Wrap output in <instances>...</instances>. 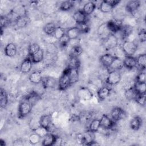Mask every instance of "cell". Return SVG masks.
I'll use <instances>...</instances> for the list:
<instances>
[{
    "label": "cell",
    "mask_w": 146,
    "mask_h": 146,
    "mask_svg": "<svg viewBox=\"0 0 146 146\" xmlns=\"http://www.w3.org/2000/svg\"><path fill=\"white\" fill-rule=\"evenodd\" d=\"M40 46L36 43H33L30 44L28 47V54L30 56H32L33 54L36 53L40 49Z\"/></svg>",
    "instance_id": "39"
},
{
    "label": "cell",
    "mask_w": 146,
    "mask_h": 146,
    "mask_svg": "<svg viewBox=\"0 0 146 146\" xmlns=\"http://www.w3.org/2000/svg\"><path fill=\"white\" fill-rule=\"evenodd\" d=\"M116 58L117 57H116L115 55L107 53L101 56L100 58V62L105 67L108 68L110 67Z\"/></svg>",
    "instance_id": "9"
},
{
    "label": "cell",
    "mask_w": 146,
    "mask_h": 146,
    "mask_svg": "<svg viewBox=\"0 0 146 146\" xmlns=\"http://www.w3.org/2000/svg\"><path fill=\"white\" fill-rule=\"evenodd\" d=\"M96 93L98 98L101 100H103L110 96L111 93V88L107 86H103L99 88L97 90Z\"/></svg>",
    "instance_id": "19"
},
{
    "label": "cell",
    "mask_w": 146,
    "mask_h": 146,
    "mask_svg": "<svg viewBox=\"0 0 146 146\" xmlns=\"http://www.w3.org/2000/svg\"><path fill=\"white\" fill-rule=\"evenodd\" d=\"M8 103V96L6 91L1 88L0 89V106L1 108H5Z\"/></svg>",
    "instance_id": "31"
},
{
    "label": "cell",
    "mask_w": 146,
    "mask_h": 146,
    "mask_svg": "<svg viewBox=\"0 0 146 146\" xmlns=\"http://www.w3.org/2000/svg\"><path fill=\"white\" fill-rule=\"evenodd\" d=\"M15 22L16 25L18 27L22 28L25 27L27 25L29 22V18L26 15L19 16L17 18Z\"/></svg>",
    "instance_id": "32"
},
{
    "label": "cell",
    "mask_w": 146,
    "mask_h": 146,
    "mask_svg": "<svg viewBox=\"0 0 146 146\" xmlns=\"http://www.w3.org/2000/svg\"><path fill=\"white\" fill-rule=\"evenodd\" d=\"M33 63H38L41 62L44 58V52L43 50L40 48L38 51L30 56Z\"/></svg>",
    "instance_id": "27"
},
{
    "label": "cell",
    "mask_w": 146,
    "mask_h": 146,
    "mask_svg": "<svg viewBox=\"0 0 146 146\" xmlns=\"http://www.w3.org/2000/svg\"><path fill=\"white\" fill-rule=\"evenodd\" d=\"M106 26L108 30L111 34H115L118 33L123 26L122 22L116 19H111L106 22Z\"/></svg>",
    "instance_id": "5"
},
{
    "label": "cell",
    "mask_w": 146,
    "mask_h": 146,
    "mask_svg": "<svg viewBox=\"0 0 146 146\" xmlns=\"http://www.w3.org/2000/svg\"><path fill=\"white\" fill-rule=\"evenodd\" d=\"M65 34H66V31L63 27H57L54 33L53 36L56 39L59 40Z\"/></svg>",
    "instance_id": "41"
},
{
    "label": "cell",
    "mask_w": 146,
    "mask_h": 146,
    "mask_svg": "<svg viewBox=\"0 0 146 146\" xmlns=\"http://www.w3.org/2000/svg\"><path fill=\"white\" fill-rule=\"evenodd\" d=\"M0 145H1V146H5V145H6V143H5V140H3L2 139H1L0 140Z\"/></svg>",
    "instance_id": "51"
},
{
    "label": "cell",
    "mask_w": 146,
    "mask_h": 146,
    "mask_svg": "<svg viewBox=\"0 0 146 146\" xmlns=\"http://www.w3.org/2000/svg\"><path fill=\"white\" fill-rule=\"evenodd\" d=\"M95 9H96L95 3L92 1H90L86 3L84 5L82 10L87 15H88L91 14L95 11Z\"/></svg>",
    "instance_id": "25"
},
{
    "label": "cell",
    "mask_w": 146,
    "mask_h": 146,
    "mask_svg": "<svg viewBox=\"0 0 146 146\" xmlns=\"http://www.w3.org/2000/svg\"><path fill=\"white\" fill-rule=\"evenodd\" d=\"M106 1L113 8H114L117 5H119V3L120 2V1H117V0H106Z\"/></svg>",
    "instance_id": "50"
},
{
    "label": "cell",
    "mask_w": 146,
    "mask_h": 146,
    "mask_svg": "<svg viewBox=\"0 0 146 146\" xmlns=\"http://www.w3.org/2000/svg\"><path fill=\"white\" fill-rule=\"evenodd\" d=\"M137 66H138L141 70H144L146 66V55L145 54H141L136 58Z\"/></svg>",
    "instance_id": "30"
},
{
    "label": "cell",
    "mask_w": 146,
    "mask_h": 146,
    "mask_svg": "<svg viewBox=\"0 0 146 146\" xmlns=\"http://www.w3.org/2000/svg\"><path fill=\"white\" fill-rule=\"evenodd\" d=\"M33 132L38 134L42 138H43L44 136H46L49 132L48 131L46 128H45L42 126H40V125L38 126V127H36V128L33 129Z\"/></svg>",
    "instance_id": "40"
},
{
    "label": "cell",
    "mask_w": 146,
    "mask_h": 146,
    "mask_svg": "<svg viewBox=\"0 0 146 146\" xmlns=\"http://www.w3.org/2000/svg\"><path fill=\"white\" fill-rule=\"evenodd\" d=\"M115 121H113L111 117H109L107 115H103L100 119V127L111 129L113 128L115 125Z\"/></svg>",
    "instance_id": "7"
},
{
    "label": "cell",
    "mask_w": 146,
    "mask_h": 146,
    "mask_svg": "<svg viewBox=\"0 0 146 146\" xmlns=\"http://www.w3.org/2000/svg\"><path fill=\"white\" fill-rule=\"evenodd\" d=\"M83 52L82 48L79 46V45H75L72 47V54L73 55L78 56V55H80Z\"/></svg>",
    "instance_id": "47"
},
{
    "label": "cell",
    "mask_w": 146,
    "mask_h": 146,
    "mask_svg": "<svg viewBox=\"0 0 146 146\" xmlns=\"http://www.w3.org/2000/svg\"><path fill=\"white\" fill-rule=\"evenodd\" d=\"M33 104L26 100L21 102L18 107V116L23 118L27 116L31 111Z\"/></svg>",
    "instance_id": "3"
},
{
    "label": "cell",
    "mask_w": 146,
    "mask_h": 146,
    "mask_svg": "<svg viewBox=\"0 0 146 146\" xmlns=\"http://www.w3.org/2000/svg\"><path fill=\"white\" fill-rule=\"evenodd\" d=\"M74 6V2L72 1H64L61 2L59 6V9L63 11H69Z\"/></svg>",
    "instance_id": "33"
},
{
    "label": "cell",
    "mask_w": 146,
    "mask_h": 146,
    "mask_svg": "<svg viewBox=\"0 0 146 146\" xmlns=\"http://www.w3.org/2000/svg\"><path fill=\"white\" fill-rule=\"evenodd\" d=\"M145 83L135 82L133 85V88L138 94L145 93Z\"/></svg>",
    "instance_id": "37"
},
{
    "label": "cell",
    "mask_w": 146,
    "mask_h": 146,
    "mask_svg": "<svg viewBox=\"0 0 146 146\" xmlns=\"http://www.w3.org/2000/svg\"><path fill=\"white\" fill-rule=\"evenodd\" d=\"M41 83L44 88H52L55 87L57 83V80L54 77L46 76L43 78Z\"/></svg>",
    "instance_id": "15"
},
{
    "label": "cell",
    "mask_w": 146,
    "mask_h": 146,
    "mask_svg": "<svg viewBox=\"0 0 146 146\" xmlns=\"http://www.w3.org/2000/svg\"><path fill=\"white\" fill-rule=\"evenodd\" d=\"M100 119H94L90 123L88 131H90V132H93V133L97 132L99 128H100Z\"/></svg>",
    "instance_id": "35"
},
{
    "label": "cell",
    "mask_w": 146,
    "mask_h": 146,
    "mask_svg": "<svg viewBox=\"0 0 146 146\" xmlns=\"http://www.w3.org/2000/svg\"><path fill=\"white\" fill-rule=\"evenodd\" d=\"M4 51L6 56L9 57H13L17 54V47L14 43H9L5 46Z\"/></svg>",
    "instance_id": "20"
},
{
    "label": "cell",
    "mask_w": 146,
    "mask_h": 146,
    "mask_svg": "<svg viewBox=\"0 0 146 146\" xmlns=\"http://www.w3.org/2000/svg\"><path fill=\"white\" fill-rule=\"evenodd\" d=\"M42 137L39 136L38 134L33 132L30 136H29V141L32 144H36L38 143L40 141Z\"/></svg>",
    "instance_id": "43"
},
{
    "label": "cell",
    "mask_w": 146,
    "mask_h": 146,
    "mask_svg": "<svg viewBox=\"0 0 146 146\" xmlns=\"http://www.w3.org/2000/svg\"><path fill=\"white\" fill-rule=\"evenodd\" d=\"M124 67H126L128 69L132 70L137 66L136 59L133 56L126 55L123 59Z\"/></svg>",
    "instance_id": "13"
},
{
    "label": "cell",
    "mask_w": 146,
    "mask_h": 146,
    "mask_svg": "<svg viewBox=\"0 0 146 146\" xmlns=\"http://www.w3.org/2000/svg\"><path fill=\"white\" fill-rule=\"evenodd\" d=\"M121 79V76L119 71L113 70L108 71L106 82L110 86H115L117 84Z\"/></svg>",
    "instance_id": "4"
},
{
    "label": "cell",
    "mask_w": 146,
    "mask_h": 146,
    "mask_svg": "<svg viewBox=\"0 0 146 146\" xmlns=\"http://www.w3.org/2000/svg\"><path fill=\"white\" fill-rule=\"evenodd\" d=\"M56 27L57 26L54 23L49 22L44 25L43 27V31L47 35H53Z\"/></svg>",
    "instance_id": "29"
},
{
    "label": "cell",
    "mask_w": 146,
    "mask_h": 146,
    "mask_svg": "<svg viewBox=\"0 0 146 146\" xmlns=\"http://www.w3.org/2000/svg\"><path fill=\"white\" fill-rule=\"evenodd\" d=\"M139 40L141 42H145L146 40V31L144 29H141L137 34Z\"/></svg>",
    "instance_id": "48"
},
{
    "label": "cell",
    "mask_w": 146,
    "mask_h": 146,
    "mask_svg": "<svg viewBox=\"0 0 146 146\" xmlns=\"http://www.w3.org/2000/svg\"><path fill=\"white\" fill-rule=\"evenodd\" d=\"M39 98V94L36 92L33 91L30 93L27 96H26L25 100H26L27 101H28L29 102H30L31 104L33 105V104L37 101Z\"/></svg>",
    "instance_id": "38"
},
{
    "label": "cell",
    "mask_w": 146,
    "mask_h": 146,
    "mask_svg": "<svg viewBox=\"0 0 146 146\" xmlns=\"http://www.w3.org/2000/svg\"><path fill=\"white\" fill-rule=\"evenodd\" d=\"M142 125V119L140 117L136 116L133 117L130 121L129 125L132 129L134 131L139 130Z\"/></svg>",
    "instance_id": "23"
},
{
    "label": "cell",
    "mask_w": 146,
    "mask_h": 146,
    "mask_svg": "<svg viewBox=\"0 0 146 146\" xmlns=\"http://www.w3.org/2000/svg\"><path fill=\"white\" fill-rule=\"evenodd\" d=\"M58 88L61 91L66 90L71 84L68 73V68H66L58 80Z\"/></svg>",
    "instance_id": "1"
},
{
    "label": "cell",
    "mask_w": 146,
    "mask_h": 146,
    "mask_svg": "<svg viewBox=\"0 0 146 146\" xmlns=\"http://www.w3.org/2000/svg\"><path fill=\"white\" fill-rule=\"evenodd\" d=\"M78 97L83 100H90L93 97L92 91L87 87H80L77 92Z\"/></svg>",
    "instance_id": "6"
},
{
    "label": "cell",
    "mask_w": 146,
    "mask_h": 146,
    "mask_svg": "<svg viewBox=\"0 0 146 146\" xmlns=\"http://www.w3.org/2000/svg\"><path fill=\"white\" fill-rule=\"evenodd\" d=\"M98 34L103 40L107 38L111 34L107 27L106 23H103L99 26L98 29Z\"/></svg>",
    "instance_id": "24"
},
{
    "label": "cell",
    "mask_w": 146,
    "mask_h": 146,
    "mask_svg": "<svg viewBox=\"0 0 146 146\" xmlns=\"http://www.w3.org/2000/svg\"><path fill=\"white\" fill-rule=\"evenodd\" d=\"M146 74L145 72H141L136 77L135 82L137 83H145Z\"/></svg>",
    "instance_id": "46"
},
{
    "label": "cell",
    "mask_w": 146,
    "mask_h": 146,
    "mask_svg": "<svg viewBox=\"0 0 146 146\" xmlns=\"http://www.w3.org/2000/svg\"><path fill=\"white\" fill-rule=\"evenodd\" d=\"M123 67H124V63H123V59L119 58H116L113 61L110 67L107 69L108 70V71H113V70L119 71L121 70Z\"/></svg>",
    "instance_id": "21"
},
{
    "label": "cell",
    "mask_w": 146,
    "mask_h": 146,
    "mask_svg": "<svg viewBox=\"0 0 146 146\" xmlns=\"http://www.w3.org/2000/svg\"><path fill=\"white\" fill-rule=\"evenodd\" d=\"M39 125L46 128L48 132L51 131L52 125L51 116L50 115H42L39 120Z\"/></svg>",
    "instance_id": "11"
},
{
    "label": "cell",
    "mask_w": 146,
    "mask_h": 146,
    "mask_svg": "<svg viewBox=\"0 0 146 146\" xmlns=\"http://www.w3.org/2000/svg\"><path fill=\"white\" fill-rule=\"evenodd\" d=\"M137 104L141 106H145V93L139 94L135 100Z\"/></svg>",
    "instance_id": "45"
},
{
    "label": "cell",
    "mask_w": 146,
    "mask_h": 146,
    "mask_svg": "<svg viewBox=\"0 0 146 146\" xmlns=\"http://www.w3.org/2000/svg\"><path fill=\"white\" fill-rule=\"evenodd\" d=\"M118 40V38L113 34H111L104 40L105 46L108 48H114L116 47L119 44Z\"/></svg>",
    "instance_id": "10"
},
{
    "label": "cell",
    "mask_w": 146,
    "mask_h": 146,
    "mask_svg": "<svg viewBox=\"0 0 146 146\" xmlns=\"http://www.w3.org/2000/svg\"><path fill=\"white\" fill-rule=\"evenodd\" d=\"M76 26L78 27L80 33H87L90 30V27L87 22L76 24Z\"/></svg>",
    "instance_id": "42"
},
{
    "label": "cell",
    "mask_w": 146,
    "mask_h": 146,
    "mask_svg": "<svg viewBox=\"0 0 146 146\" xmlns=\"http://www.w3.org/2000/svg\"><path fill=\"white\" fill-rule=\"evenodd\" d=\"M113 8L107 2V1H103L100 2L99 7V10L103 13H108L111 12Z\"/></svg>",
    "instance_id": "34"
},
{
    "label": "cell",
    "mask_w": 146,
    "mask_h": 146,
    "mask_svg": "<svg viewBox=\"0 0 146 146\" xmlns=\"http://www.w3.org/2000/svg\"><path fill=\"white\" fill-rule=\"evenodd\" d=\"M80 34V32L76 26L71 27L66 31V34L70 40L77 39Z\"/></svg>",
    "instance_id": "22"
},
{
    "label": "cell",
    "mask_w": 146,
    "mask_h": 146,
    "mask_svg": "<svg viewBox=\"0 0 146 146\" xmlns=\"http://www.w3.org/2000/svg\"><path fill=\"white\" fill-rule=\"evenodd\" d=\"M125 115L124 111L119 107H114L111 111V117L115 121L121 120L124 117Z\"/></svg>",
    "instance_id": "8"
},
{
    "label": "cell",
    "mask_w": 146,
    "mask_h": 146,
    "mask_svg": "<svg viewBox=\"0 0 146 146\" xmlns=\"http://www.w3.org/2000/svg\"><path fill=\"white\" fill-rule=\"evenodd\" d=\"M140 6V1L138 0H132L127 2L125 5V9L128 12L133 13L137 11Z\"/></svg>",
    "instance_id": "17"
},
{
    "label": "cell",
    "mask_w": 146,
    "mask_h": 146,
    "mask_svg": "<svg viewBox=\"0 0 146 146\" xmlns=\"http://www.w3.org/2000/svg\"><path fill=\"white\" fill-rule=\"evenodd\" d=\"M29 79L30 82L33 84H39L42 82L43 79V76L42 73L40 71L36 70L33 71L32 73L30 74Z\"/></svg>",
    "instance_id": "18"
},
{
    "label": "cell",
    "mask_w": 146,
    "mask_h": 146,
    "mask_svg": "<svg viewBox=\"0 0 146 146\" xmlns=\"http://www.w3.org/2000/svg\"><path fill=\"white\" fill-rule=\"evenodd\" d=\"M33 63L30 57L26 58L21 64V66H20L21 72L23 74L29 73L32 68Z\"/></svg>",
    "instance_id": "12"
},
{
    "label": "cell",
    "mask_w": 146,
    "mask_h": 146,
    "mask_svg": "<svg viewBox=\"0 0 146 146\" xmlns=\"http://www.w3.org/2000/svg\"><path fill=\"white\" fill-rule=\"evenodd\" d=\"M80 66V62L78 56L71 55L68 59V67L70 68H79Z\"/></svg>",
    "instance_id": "28"
},
{
    "label": "cell",
    "mask_w": 146,
    "mask_h": 146,
    "mask_svg": "<svg viewBox=\"0 0 146 146\" xmlns=\"http://www.w3.org/2000/svg\"><path fill=\"white\" fill-rule=\"evenodd\" d=\"M10 23V18L9 17L5 15L1 16L0 23H1V29H2V28L3 27H6Z\"/></svg>",
    "instance_id": "44"
},
{
    "label": "cell",
    "mask_w": 146,
    "mask_h": 146,
    "mask_svg": "<svg viewBox=\"0 0 146 146\" xmlns=\"http://www.w3.org/2000/svg\"><path fill=\"white\" fill-rule=\"evenodd\" d=\"M57 136L52 133L48 132L43 137L42 144L43 145H54L56 143Z\"/></svg>",
    "instance_id": "16"
},
{
    "label": "cell",
    "mask_w": 146,
    "mask_h": 146,
    "mask_svg": "<svg viewBox=\"0 0 146 146\" xmlns=\"http://www.w3.org/2000/svg\"><path fill=\"white\" fill-rule=\"evenodd\" d=\"M70 39L68 38L67 35L65 34L60 39H59V42L61 46L65 47V46H67V44L70 42Z\"/></svg>",
    "instance_id": "49"
},
{
    "label": "cell",
    "mask_w": 146,
    "mask_h": 146,
    "mask_svg": "<svg viewBox=\"0 0 146 146\" xmlns=\"http://www.w3.org/2000/svg\"><path fill=\"white\" fill-rule=\"evenodd\" d=\"M87 16L82 10H78L73 14L72 18L76 24H79L87 22Z\"/></svg>",
    "instance_id": "14"
},
{
    "label": "cell",
    "mask_w": 146,
    "mask_h": 146,
    "mask_svg": "<svg viewBox=\"0 0 146 146\" xmlns=\"http://www.w3.org/2000/svg\"><path fill=\"white\" fill-rule=\"evenodd\" d=\"M125 96L128 99H133L135 100L136 98L137 97V96L139 95L136 91H135V90L133 88V86H132L131 87L128 88L125 93Z\"/></svg>",
    "instance_id": "36"
},
{
    "label": "cell",
    "mask_w": 146,
    "mask_h": 146,
    "mask_svg": "<svg viewBox=\"0 0 146 146\" xmlns=\"http://www.w3.org/2000/svg\"><path fill=\"white\" fill-rule=\"evenodd\" d=\"M120 46L125 55L133 56L137 49V44L132 40H124Z\"/></svg>",
    "instance_id": "2"
},
{
    "label": "cell",
    "mask_w": 146,
    "mask_h": 146,
    "mask_svg": "<svg viewBox=\"0 0 146 146\" xmlns=\"http://www.w3.org/2000/svg\"><path fill=\"white\" fill-rule=\"evenodd\" d=\"M68 73L70 78L71 84L77 82L79 79V68H68Z\"/></svg>",
    "instance_id": "26"
}]
</instances>
